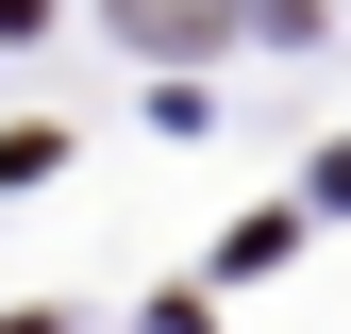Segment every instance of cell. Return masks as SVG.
I'll return each instance as SVG.
<instances>
[{
    "label": "cell",
    "mask_w": 351,
    "mask_h": 334,
    "mask_svg": "<svg viewBox=\"0 0 351 334\" xmlns=\"http://www.w3.org/2000/svg\"><path fill=\"white\" fill-rule=\"evenodd\" d=\"M318 201H351V134H335V151H318Z\"/></svg>",
    "instance_id": "2"
},
{
    "label": "cell",
    "mask_w": 351,
    "mask_h": 334,
    "mask_svg": "<svg viewBox=\"0 0 351 334\" xmlns=\"http://www.w3.org/2000/svg\"><path fill=\"white\" fill-rule=\"evenodd\" d=\"M34 17H51V0H0V34H34Z\"/></svg>",
    "instance_id": "3"
},
{
    "label": "cell",
    "mask_w": 351,
    "mask_h": 334,
    "mask_svg": "<svg viewBox=\"0 0 351 334\" xmlns=\"http://www.w3.org/2000/svg\"><path fill=\"white\" fill-rule=\"evenodd\" d=\"M117 34H151V51H201V34H234V0H117Z\"/></svg>",
    "instance_id": "1"
}]
</instances>
